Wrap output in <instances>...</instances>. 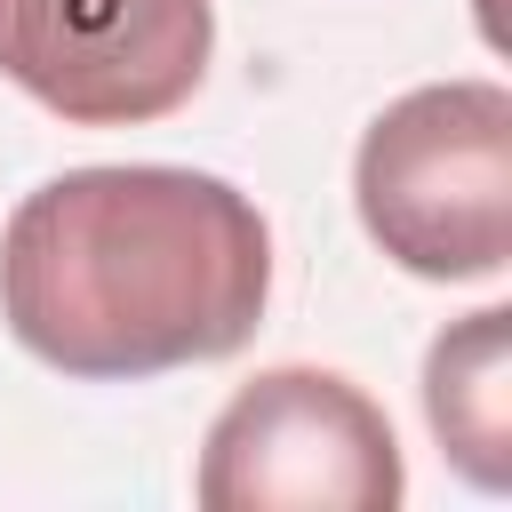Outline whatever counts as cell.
I'll list each match as a JSON object with an SVG mask.
<instances>
[{
	"mask_svg": "<svg viewBox=\"0 0 512 512\" xmlns=\"http://www.w3.org/2000/svg\"><path fill=\"white\" fill-rule=\"evenodd\" d=\"M272 296L256 200L208 168H64L0 232L8 336L80 384H136L224 360Z\"/></svg>",
	"mask_w": 512,
	"mask_h": 512,
	"instance_id": "1",
	"label": "cell"
},
{
	"mask_svg": "<svg viewBox=\"0 0 512 512\" xmlns=\"http://www.w3.org/2000/svg\"><path fill=\"white\" fill-rule=\"evenodd\" d=\"M368 240L416 280H496L512 256V96L432 80L384 104L352 152Z\"/></svg>",
	"mask_w": 512,
	"mask_h": 512,
	"instance_id": "2",
	"label": "cell"
},
{
	"mask_svg": "<svg viewBox=\"0 0 512 512\" xmlns=\"http://www.w3.org/2000/svg\"><path fill=\"white\" fill-rule=\"evenodd\" d=\"M408 488L384 408L336 368L248 376L208 440L192 496L208 512H392Z\"/></svg>",
	"mask_w": 512,
	"mask_h": 512,
	"instance_id": "3",
	"label": "cell"
},
{
	"mask_svg": "<svg viewBox=\"0 0 512 512\" xmlns=\"http://www.w3.org/2000/svg\"><path fill=\"white\" fill-rule=\"evenodd\" d=\"M208 48V0H0V80L72 128L168 120L192 104Z\"/></svg>",
	"mask_w": 512,
	"mask_h": 512,
	"instance_id": "4",
	"label": "cell"
},
{
	"mask_svg": "<svg viewBox=\"0 0 512 512\" xmlns=\"http://www.w3.org/2000/svg\"><path fill=\"white\" fill-rule=\"evenodd\" d=\"M424 416L432 440L448 448V464L472 488H504L512 480V312L480 304L456 328L432 336L424 352Z\"/></svg>",
	"mask_w": 512,
	"mask_h": 512,
	"instance_id": "5",
	"label": "cell"
}]
</instances>
